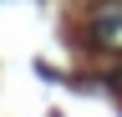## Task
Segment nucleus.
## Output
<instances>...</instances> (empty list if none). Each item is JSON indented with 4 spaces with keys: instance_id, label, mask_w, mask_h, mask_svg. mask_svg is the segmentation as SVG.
Listing matches in <instances>:
<instances>
[{
    "instance_id": "nucleus-1",
    "label": "nucleus",
    "mask_w": 122,
    "mask_h": 117,
    "mask_svg": "<svg viewBox=\"0 0 122 117\" xmlns=\"http://www.w3.org/2000/svg\"><path fill=\"white\" fill-rule=\"evenodd\" d=\"M86 36L97 41L102 51L122 56V0H102V5L92 10V20H86Z\"/></svg>"
}]
</instances>
